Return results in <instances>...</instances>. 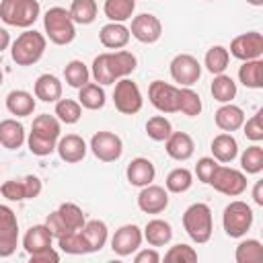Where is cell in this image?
<instances>
[{"label": "cell", "mask_w": 263, "mask_h": 263, "mask_svg": "<svg viewBox=\"0 0 263 263\" xmlns=\"http://www.w3.org/2000/svg\"><path fill=\"white\" fill-rule=\"evenodd\" d=\"M168 205V191L160 185H146L138 193V208L144 214H160Z\"/></svg>", "instance_id": "cell-18"}, {"label": "cell", "mask_w": 263, "mask_h": 263, "mask_svg": "<svg viewBox=\"0 0 263 263\" xmlns=\"http://www.w3.org/2000/svg\"><path fill=\"white\" fill-rule=\"evenodd\" d=\"M134 261H136V263H158V261H160V253H158L154 247H152V249H142V251L136 253Z\"/></svg>", "instance_id": "cell-51"}, {"label": "cell", "mask_w": 263, "mask_h": 263, "mask_svg": "<svg viewBox=\"0 0 263 263\" xmlns=\"http://www.w3.org/2000/svg\"><path fill=\"white\" fill-rule=\"evenodd\" d=\"M142 230L136 224H123L121 228L115 230L113 238H111V249L115 255L119 257H127L132 253H136L142 245Z\"/></svg>", "instance_id": "cell-17"}, {"label": "cell", "mask_w": 263, "mask_h": 263, "mask_svg": "<svg viewBox=\"0 0 263 263\" xmlns=\"http://www.w3.org/2000/svg\"><path fill=\"white\" fill-rule=\"evenodd\" d=\"M142 236L146 238V242H148L150 247H164V245H168L171 238H173V228H171L168 222H164V220H160V218H154V220H150V222L146 224Z\"/></svg>", "instance_id": "cell-28"}, {"label": "cell", "mask_w": 263, "mask_h": 263, "mask_svg": "<svg viewBox=\"0 0 263 263\" xmlns=\"http://www.w3.org/2000/svg\"><path fill=\"white\" fill-rule=\"evenodd\" d=\"M216 166H218V160H216L214 156H201V158L197 160V164H195V175H197V179L208 185L210 179H212V175H214V171H216Z\"/></svg>", "instance_id": "cell-48"}, {"label": "cell", "mask_w": 263, "mask_h": 263, "mask_svg": "<svg viewBox=\"0 0 263 263\" xmlns=\"http://www.w3.org/2000/svg\"><path fill=\"white\" fill-rule=\"evenodd\" d=\"M86 142L78 136V134H66V136H60L58 144H55V152L60 154V158L64 162H80L84 156H86Z\"/></svg>", "instance_id": "cell-19"}, {"label": "cell", "mask_w": 263, "mask_h": 263, "mask_svg": "<svg viewBox=\"0 0 263 263\" xmlns=\"http://www.w3.org/2000/svg\"><path fill=\"white\" fill-rule=\"evenodd\" d=\"M242 127H245V136L251 142H261L263 140V113L257 111L251 119H247L242 123Z\"/></svg>", "instance_id": "cell-47"}, {"label": "cell", "mask_w": 263, "mask_h": 263, "mask_svg": "<svg viewBox=\"0 0 263 263\" xmlns=\"http://www.w3.org/2000/svg\"><path fill=\"white\" fill-rule=\"evenodd\" d=\"M58 140H60V119L49 113L37 115L33 119L31 134L27 138L29 150L35 156H47L55 150Z\"/></svg>", "instance_id": "cell-2"}, {"label": "cell", "mask_w": 263, "mask_h": 263, "mask_svg": "<svg viewBox=\"0 0 263 263\" xmlns=\"http://www.w3.org/2000/svg\"><path fill=\"white\" fill-rule=\"evenodd\" d=\"M6 109L10 115H16V117H27L35 111V99L31 92L18 88V90H10L6 95Z\"/></svg>", "instance_id": "cell-27"}, {"label": "cell", "mask_w": 263, "mask_h": 263, "mask_svg": "<svg viewBox=\"0 0 263 263\" xmlns=\"http://www.w3.org/2000/svg\"><path fill=\"white\" fill-rule=\"evenodd\" d=\"M45 45H47V39L45 35H41L39 31H23L14 41H12V47H10V58L16 66H33L37 64L43 53H45Z\"/></svg>", "instance_id": "cell-3"}, {"label": "cell", "mask_w": 263, "mask_h": 263, "mask_svg": "<svg viewBox=\"0 0 263 263\" xmlns=\"http://www.w3.org/2000/svg\"><path fill=\"white\" fill-rule=\"evenodd\" d=\"M64 78H66V82H68L72 88H80V86H84V84L88 82L90 70L86 68L84 62L72 60V62H68L66 68H64Z\"/></svg>", "instance_id": "cell-40"}, {"label": "cell", "mask_w": 263, "mask_h": 263, "mask_svg": "<svg viewBox=\"0 0 263 263\" xmlns=\"http://www.w3.org/2000/svg\"><path fill=\"white\" fill-rule=\"evenodd\" d=\"M105 90L99 82H86L84 86L78 88V103L84 107V109H90V111H97L105 105Z\"/></svg>", "instance_id": "cell-32"}, {"label": "cell", "mask_w": 263, "mask_h": 263, "mask_svg": "<svg viewBox=\"0 0 263 263\" xmlns=\"http://www.w3.org/2000/svg\"><path fill=\"white\" fill-rule=\"evenodd\" d=\"M90 150L92 154L103 162H113L123 152V142L113 132H97L90 138Z\"/></svg>", "instance_id": "cell-15"}, {"label": "cell", "mask_w": 263, "mask_h": 263, "mask_svg": "<svg viewBox=\"0 0 263 263\" xmlns=\"http://www.w3.org/2000/svg\"><path fill=\"white\" fill-rule=\"evenodd\" d=\"M2 76H4V74H2V70H0V84H2Z\"/></svg>", "instance_id": "cell-55"}, {"label": "cell", "mask_w": 263, "mask_h": 263, "mask_svg": "<svg viewBox=\"0 0 263 263\" xmlns=\"http://www.w3.org/2000/svg\"><path fill=\"white\" fill-rule=\"evenodd\" d=\"M234 259H236V263H259V261H263V245L257 238H247V240L238 242Z\"/></svg>", "instance_id": "cell-38"}, {"label": "cell", "mask_w": 263, "mask_h": 263, "mask_svg": "<svg viewBox=\"0 0 263 263\" xmlns=\"http://www.w3.org/2000/svg\"><path fill=\"white\" fill-rule=\"evenodd\" d=\"M43 29L47 39L55 45H68L76 37V23L72 21L70 12L62 6H51L43 14Z\"/></svg>", "instance_id": "cell-4"}, {"label": "cell", "mask_w": 263, "mask_h": 263, "mask_svg": "<svg viewBox=\"0 0 263 263\" xmlns=\"http://www.w3.org/2000/svg\"><path fill=\"white\" fill-rule=\"evenodd\" d=\"M208 185H212L216 191H220V193H224L228 197H236V195L247 191V177H245L242 171L218 164Z\"/></svg>", "instance_id": "cell-9"}, {"label": "cell", "mask_w": 263, "mask_h": 263, "mask_svg": "<svg viewBox=\"0 0 263 263\" xmlns=\"http://www.w3.org/2000/svg\"><path fill=\"white\" fill-rule=\"evenodd\" d=\"M249 4H253V6H263V0H247Z\"/></svg>", "instance_id": "cell-54"}, {"label": "cell", "mask_w": 263, "mask_h": 263, "mask_svg": "<svg viewBox=\"0 0 263 263\" xmlns=\"http://www.w3.org/2000/svg\"><path fill=\"white\" fill-rule=\"evenodd\" d=\"M18 245V220L12 208L0 203V257H10Z\"/></svg>", "instance_id": "cell-11"}, {"label": "cell", "mask_w": 263, "mask_h": 263, "mask_svg": "<svg viewBox=\"0 0 263 263\" xmlns=\"http://www.w3.org/2000/svg\"><path fill=\"white\" fill-rule=\"evenodd\" d=\"M179 111L187 117H195L201 113V99L191 86L179 88Z\"/></svg>", "instance_id": "cell-42"}, {"label": "cell", "mask_w": 263, "mask_h": 263, "mask_svg": "<svg viewBox=\"0 0 263 263\" xmlns=\"http://www.w3.org/2000/svg\"><path fill=\"white\" fill-rule=\"evenodd\" d=\"M35 99L43 103H55L62 99V82L53 74H41L35 80Z\"/></svg>", "instance_id": "cell-25"}, {"label": "cell", "mask_w": 263, "mask_h": 263, "mask_svg": "<svg viewBox=\"0 0 263 263\" xmlns=\"http://www.w3.org/2000/svg\"><path fill=\"white\" fill-rule=\"evenodd\" d=\"M171 132H173V125L164 115H154L146 121V134L154 142H164L171 136Z\"/></svg>", "instance_id": "cell-45"}, {"label": "cell", "mask_w": 263, "mask_h": 263, "mask_svg": "<svg viewBox=\"0 0 263 263\" xmlns=\"http://www.w3.org/2000/svg\"><path fill=\"white\" fill-rule=\"evenodd\" d=\"M240 166H242V171L249 173V175H257V173L263 171V148H261L257 142H255L253 146H249V148L242 152V156H240Z\"/></svg>", "instance_id": "cell-44"}, {"label": "cell", "mask_w": 263, "mask_h": 263, "mask_svg": "<svg viewBox=\"0 0 263 263\" xmlns=\"http://www.w3.org/2000/svg\"><path fill=\"white\" fill-rule=\"evenodd\" d=\"M136 66H138V60L132 51H125V49L105 51L92 60L90 76L95 78V82L105 86V84L117 82L119 78H127L136 70Z\"/></svg>", "instance_id": "cell-1"}, {"label": "cell", "mask_w": 263, "mask_h": 263, "mask_svg": "<svg viewBox=\"0 0 263 263\" xmlns=\"http://www.w3.org/2000/svg\"><path fill=\"white\" fill-rule=\"evenodd\" d=\"M0 144L6 150H16L25 144V127L16 119H2L0 121Z\"/></svg>", "instance_id": "cell-30"}, {"label": "cell", "mask_w": 263, "mask_h": 263, "mask_svg": "<svg viewBox=\"0 0 263 263\" xmlns=\"http://www.w3.org/2000/svg\"><path fill=\"white\" fill-rule=\"evenodd\" d=\"M164 261H175V263H193V261H197V251H195L193 247H189V245L179 242V245L171 247V249L164 253Z\"/></svg>", "instance_id": "cell-46"}, {"label": "cell", "mask_w": 263, "mask_h": 263, "mask_svg": "<svg viewBox=\"0 0 263 263\" xmlns=\"http://www.w3.org/2000/svg\"><path fill=\"white\" fill-rule=\"evenodd\" d=\"M171 76L181 86H191L201 76V64L191 53H177L171 60Z\"/></svg>", "instance_id": "cell-13"}, {"label": "cell", "mask_w": 263, "mask_h": 263, "mask_svg": "<svg viewBox=\"0 0 263 263\" xmlns=\"http://www.w3.org/2000/svg\"><path fill=\"white\" fill-rule=\"evenodd\" d=\"M210 90H212L214 101H218L222 105L224 103H232V99L236 97V82L228 74H216L214 80H212Z\"/></svg>", "instance_id": "cell-33"}, {"label": "cell", "mask_w": 263, "mask_h": 263, "mask_svg": "<svg viewBox=\"0 0 263 263\" xmlns=\"http://www.w3.org/2000/svg\"><path fill=\"white\" fill-rule=\"evenodd\" d=\"M58 214H60V218L64 220V224H66V228L72 232V230H80L82 226H84V214H82V210L76 205V203H72V201H64L60 208H58Z\"/></svg>", "instance_id": "cell-43"}, {"label": "cell", "mask_w": 263, "mask_h": 263, "mask_svg": "<svg viewBox=\"0 0 263 263\" xmlns=\"http://www.w3.org/2000/svg\"><path fill=\"white\" fill-rule=\"evenodd\" d=\"M31 263H58L60 261V253L53 249V247H45L37 253H31L29 255Z\"/></svg>", "instance_id": "cell-50"}, {"label": "cell", "mask_w": 263, "mask_h": 263, "mask_svg": "<svg viewBox=\"0 0 263 263\" xmlns=\"http://www.w3.org/2000/svg\"><path fill=\"white\" fill-rule=\"evenodd\" d=\"M183 228L187 232V236L197 242L203 245L212 238L214 232V222H212V210L208 203H191L185 214H183Z\"/></svg>", "instance_id": "cell-5"}, {"label": "cell", "mask_w": 263, "mask_h": 263, "mask_svg": "<svg viewBox=\"0 0 263 263\" xmlns=\"http://www.w3.org/2000/svg\"><path fill=\"white\" fill-rule=\"evenodd\" d=\"M8 45H10V35H8V31H6V29H2V27H0V51H4Z\"/></svg>", "instance_id": "cell-53"}, {"label": "cell", "mask_w": 263, "mask_h": 263, "mask_svg": "<svg viewBox=\"0 0 263 263\" xmlns=\"http://www.w3.org/2000/svg\"><path fill=\"white\" fill-rule=\"evenodd\" d=\"M148 99L154 109L160 113H177L179 111V88L164 82V80H154L148 86Z\"/></svg>", "instance_id": "cell-12"}, {"label": "cell", "mask_w": 263, "mask_h": 263, "mask_svg": "<svg viewBox=\"0 0 263 263\" xmlns=\"http://www.w3.org/2000/svg\"><path fill=\"white\" fill-rule=\"evenodd\" d=\"M253 201L257 205H263V181H257L253 187Z\"/></svg>", "instance_id": "cell-52"}, {"label": "cell", "mask_w": 263, "mask_h": 263, "mask_svg": "<svg viewBox=\"0 0 263 263\" xmlns=\"http://www.w3.org/2000/svg\"><path fill=\"white\" fill-rule=\"evenodd\" d=\"M238 80L247 88H263V60H247L238 68Z\"/></svg>", "instance_id": "cell-31"}, {"label": "cell", "mask_w": 263, "mask_h": 263, "mask_svg": "<svg viewBox=\"0 0 263 263\" xmlns=\"http://www.w3.org/2000/svg\"><path fill=\"white\" fill-rule=\"evenodd\" d=\"M125 177L134 187H146L154 181L156 168H154L152 160H148L144 156H138V158L129 160V164L125 168Z\"/></svg>", "instance_id": "cell-21"}, {"label": "cell", "mask_w": 263, "mask_h": 263, "mask_svg": "<svg viewBox=\"0 0 263 263\" xmlns=\"http://www.w3.org/2000/svg\"><path fill=\"white\" fill-rule=\"evenodd\" d=\"M51 240H53V236H51L49 228L45 224H35V226H31L25 232V236H23V249L31 255V253H37V251H41L45 247H51Z\"/></svg>", "instance_id": "cell-29"}, {"label": "cell", "mask_w": 263, "mask_h": 263, "mask_svg": "<svg viewBox=\"0 0 263 263\" xmlns=\"http://www.w3.org/2000/svg\"><path fill=\"white\" fill-rule=\"evenodd\" d=\"M45 226L49 228V232H51V236H53V238H60V236H64V234H68V232H70V230L66 228V224H64V220L60 218L58 210H55V212H51V214L45 218Z\"/></svg>", "instance_id": "cell-49"}, {"label": "cell", "mask_w": 263, "mask_h": 263, "mask_svg": "<svg viewBox=\"0 0 263 263\" xmlns=\"http://www.w3.org/2000/svg\"><path fill=\"white\" fill-rule=\"evenodd\" d=\"M136 10V0H105L103 12L109 23H125Z\"/></svg>", "instance_id": "cell-34"}, {"label": "cell", "mask_w": 263, "mask_h": 263, "mask_svg": "<svg viewBox=\"0 0 263 263\" xmlns=\"http://www.w3.org/2000/svg\"><path fill=\"white\" fill-rule=\"evenodd\" d=\"M164 148H166V154L173 158V160H189L195 152V142L189 134L185 132H171V136L164 140Z\"/></svg>", "instance_id": "cell-20"}, {"label": "cell", "mask_w": 263, "mask_h": 263, "mask_svg": "<svg viewBox=\"0 0 263 263\" xmlns=\"http://www.w3.org/2000/svg\"><path fill=\"white\" fill-rule=\"evenodd\" d=\"M41 6L37 0H0V18L18 29H29L39 18Z\"/></svg>", "instance_id": "cell-6"}, {"label": "cell", "mask_w": 263, "mask_h": 263, "mask_svg": "<svg viewBox=\"0 0 263 263\" xmlns=\"http://www.w3.org/2000/svg\"><path fill=\"white\" fill-rule=\"evenodd\" d=\"M129 35L134 39H138L140 43H148V45L156 43L162 35V23L158 21V16H154L150 12H142L132 18Z\"/></svg>", "instance_id": "cell-16"}, {"label": "cell", "mask_w": 263, "mask_h": 263, "mask_svg": "<svg viewBox=\"0 0 263 263\" xmlns=\"http://www.w3.org/2000/svg\"><path fill=\"white\" fill-rule=\"evenodd\" d=\"M129 29L123 23H107L99 31V41L107 49H121L129 41Z\"/></svg>", "instance_id": "cell-23"}, {"label": "cell", "mask_w": 263, "mask_h": 263, "mask_svg": "<svg viewBox=\"0 0 263 263\" xmlns=\"http://www.w3.org/2000/svg\"><path fill=\"white\" fill-rule=\"evenodd\" d=\"M113 103H115V109L119 113H123V115H136L142 109V105H144L140 86L134 80H129V78H119L115 82Z\"/></svg>", "instance_id": "cell-8"}, {"label": "cell", "mask_w": 263, "mask_h": 263, "mask_svg": "<svg viewBox=\"0 0 263 263\" xmlns=\"http://www.w3.org/2000/svg\"><path fill=\"white\" fill-rule=\"evenodd\" d=\"M222 226H224V232L230 238L245 236L251 230V226H253V210H251V205L245 203V201H240V199L230 201L224 208Z\"/></svg>", "instance_id": "cell-7"}, {"label": "cell", "mask_w": 263, "mask_h": 263, "mask_svg": "<svg viewBox=\"0 0 263 263\" xmlns=\"http://www.w3.org/2000/svg\"><path fill=\"white\" fill-rule=\"evenodd\" d=\"M86 245H88V251L90 253H97L105 247L107 242V236H109V230H107V224L103 220H88L84 222V226L80 228Z\"/></svg>", "instance_id": "cell-26"}, {"label": "cell", "mask_w": 263, "mask_h": 263, "mask_svg": "<svg viewBox=\"0 0 263 263\" xmlns=\"http://www.w3.org/2000/svg\"><path fill=\"white\" fill-rule=\"evenodd\" d=\"M97 0H72L70 16L76 25H90L97 18Z\"/></svg>", "instance_id": "cell-35"}, {"label": "cell", "mask_w": 263, "mask_h": 263, "mask_svg": "<svg viewBox=\"0 0 263 263\" xmlns=\"http://www.w3.org/2000/svg\"><path fill=\"white\" fill-rule=\"evenodd\" d=\"M230 55H234L236 60H257L263 55V35L259 31H249L242 33L238 37H234L230 41Z\"/></svg>", "instance_id": "cell-14"}, {"label": "cell", "mask_w": 263, "mask_h": 263, "mask_svg": "<svg viewBox=\"0 0 263 263\" xmlns=\"http://www.w3.org/2000/svg\"><path fill=\"white\" fill-rule=\"evenodd\" d=\"M53 115L60 119V123H66V125L78 123L82 117V105L78 101H72V99H60V101H55V113Z\"/></svg>", "instance_id": "cell-37"}, {"label": "cell", "mask_w": 263, "mask_h": 263, "mask_svg": "<svg viewBox=\"0 0 263 263\" xmlns=\"http://www.w3.org/2000/svg\"><path fill=\"white\" fill-rule=\"evenodd\" d=\"M43 185L41 179L35 175H25L21 179H10L4 181L0 191L8 201H25V199H35L41 193Z\"/></svg>", "instance_id": "cell-10"}, {"label": "cell", "mask_w": 263, "mask_h": 263, "mask_svg": "<svg viewBox=\"0 0 263 263\" xmlns=\"http://www.w3.org/2000/svg\"><path fill=\"white\" fill-rule=\"evenodd\" d=\"M210 150H212V156H214L218 162H224V164H226V162H232V160L236 158V154H238V142L234 140L232 134L222 132V134H218V136L212 140Z\"/></svg>", "instance_id": "cell-24"}, {"label": "cell", "mask_w": 263, "mask_h": 263, "mask_svg": "<svg viewBox=\"0 0 263 263\" xmlns=\"http://www.w3.org/2000/svg\"><path fill=\"white\" fill-rule=\"evenodd\" d=\"M228 62H230V53H228V49L224 45H212L208 49V53H205V60H203L208 72L214 74V76L216 74H224V70L228 68Z\"/></svg>", "instance_id": "cell-36"}, {"label": "cell", "mask_w": 263, "mask_h": 263, "mask_svg": "<svg viewBox=\"0 0 263 263\" xmlns=\"http://www.w3.org/2000/svg\"><path fill=\"white\" fill-rule=\"evenodd\" d=\"M166 191L171 193H185L191 185H193V175L189 168L185 166H179V168H173L168 175H166Z\"/></svg>", "instance_id": "cell-39"}, {"label": "cell", "mask_w": 263, "mask_h": 263, "mask_svg": "<svg viewBox=\"0 0 263 263\" xmlns=\"http://www.w3.org/2000/svg\"><path fill=\"white\" fill-rule=\"evenodd\" d=\"M58 247L62 249V253H68V255H86V253H90L80 230H72V232L60 236Z\"/></svg>", "instance_id": "cell-41"}, {"label": "cell", "mask_w": 263, "mask_h": 263, "mask_svg": "<svg viewBox=\"0 0 263 263\" xmlns=\"http://www.w3.org/2000/svg\"><path fill=\"white\" fill-rule=\"evenodd\" d=\"M214 121L216 125L222 129V132H236L242 127L245 123V111L238 107V105H232V103H224L216 113H214Z\"/></svg>", "instance_id": "cell-22"}]
</instances>
